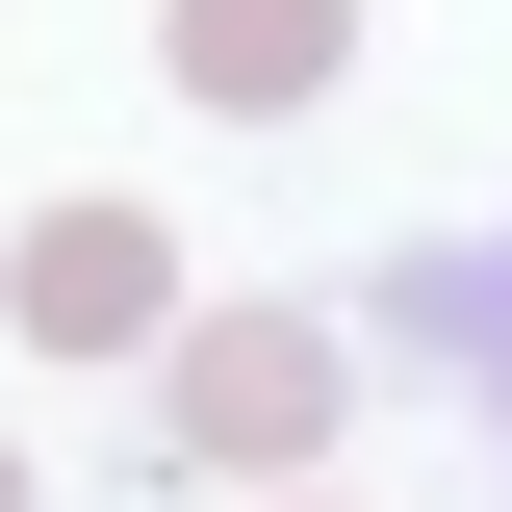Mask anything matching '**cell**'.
Returning a JSON list of instances; mask_svg holds the SVG:
<instances>
[{"instance_id": "cell-3", "label": "cell", "mask_w": 512, "mask_h": 512, "mask_svg": "<svg viewBox=\"0 0 512 512\" xmlns=\"http://www.w3.org/2000/svg\"><path fill=\"white\" fill-rule=\"evenodd\" d=\"M333 52H359V0H180V103H231V128L333 103Z\"/></svg>"}, {"instance_id": "cell-4", "label": "cell", "mask_w": 512, "mask_h": 512, "mask_svg": "<svg viewBox=\"0 0 512 512\" xmlns=\"http://www.w3.org/2000/svg\"><path fill=\"white\" fill-rule=\"evenodd\" d=\"M0 512H26V461H0Z\"/></svg>"}, {"instance_id": "cell-2", "label": "cell", "mask_w": 512, "mask_h": 512, "mask_svg": "<svg viewBox=\"0 0 512 512\" xmlns=\"http://www.w3.org/2000/svg\"><path fill=\"white\" fill-rule=\"evenodd\" d=\"M26 333H52V359H154V333H180V231H154V205H52V231H26Z\"/></svg>"}, {"instance_id": "cell-1", "label": "cell", "mask_w": 512, "mask_h": 512, "mask_svg": "<svg viewBox=\"0 0 512 512\" xmlns=\"http://www.w3.org/2000/svg\"><path fill=\"white\" fill-rule=\"evenodd\" d=\"M154 410H180L205 487H282V461L333 436V333L308 308H205V333H154Z\"/></svg>"}]
</instances>
